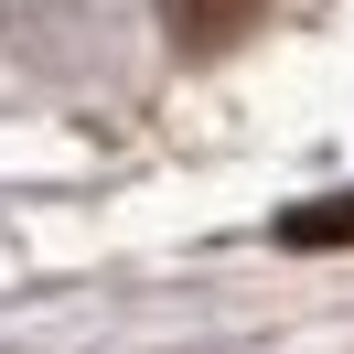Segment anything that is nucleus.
I'll return each instance as SVG.
<instances>
[{"mask_svg": "<svg viewBox=\"0 0 354 354\" xmlns=\"http://www.w3.org/2000/svg\"><path fill=\"white\" fill-rule=\"evenodd\" d=\"M279 247H354V194H333V204H301V215H279Z\"/></svg>", "mask_w": 354, "mask_h": 354, "instance_id": "nucleus-1", "label": "nucleus"}, {"mask_svg": "<svg viewBox=\"0 0 354 354\" xmlns=\"http://www.w3.org/2000/svg\"><path fill=\"white\" fill-rule=\"evenodd\" d=\"M258 11H268V0H172V32H183V44H225V32L258 22Z\"/></svg>", "mask_w": 354, "mask_h": 354, "instance_id": "nucleus-2", "label": "nucleus"}]
</instances>
